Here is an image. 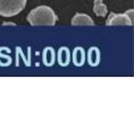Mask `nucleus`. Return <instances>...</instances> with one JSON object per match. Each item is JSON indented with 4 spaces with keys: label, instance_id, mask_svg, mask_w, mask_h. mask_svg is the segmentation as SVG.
Instances as JSON below:
<instances>
[{
    "label": "nucleus",
    "instance_id": "obj_1",
    "mask_svg": "<svg viewBox=\"0 0 134 113\" xmlns=\"http://www.w3.org/2000/svg\"><path fill=\"white\" fill-rule=\"evenodd\" d=\"M27 22L32 26H53L57 22V16L48 6H39L27 15Z\"/></svg>",
    "mask_w": 134,
    "mask_h": 113
},
{
    "label": "nucleus",
    "instance_id": "obj_2",
    "mask_svg": "<svg viewBox=\"0 0 134 113\" xmlns=\"http://www.w3.org/2000/svg\"><path fill=\"white\" fill-rule=\"evenodd\" d=\"M25 6L26 0H0V16H16L25 8Z\"/></svg>",
    "mask_w": 134,
    "mask_h": 113
},
{
    "label": "nucleus",
    "instance_id": "obj_3",
    "mask_svg": "<svg viewBox=\"0 0 134 113\" xmlns=\"http://www.w3.org/2000/svg\"><path fill=\"white\" fill-rule=\"evenodd\" d=\"M106 25H133V22L129 18V16L126 14H111L109 15L108 19L106 22Z\"/></svg>",
    "mask_w": 134,
    "mask_h": 113
},
{
    "label": "nucleus",
    "instance_id": "obj_4",
    "mask_svg": "<svg viewBox=\"0 0 134 113\" xmlns=\"http://www.w3.org/2000/svg\"><path fill=\"white\" fill-rule=\"evenodd\" d=\"M56 59L58 61L59 66L67 67L69 65V61H71V52H69V49L66 48V46H62L58 50V53L56 54Z\"/></svg>",
    "mask_w": 134,
    "mask_h": 113
},
{
    "label": "nucleus",
    "instance_id": "obj_5",
    "mask_svg": "<svg viewBox=\"0 0 134 113\" xmlns=\"http://www.w3.org/2000/svg\"><path fill=\"white\" fill-rule=\"evenodd\" d=\"M42 62L47 67H52L56 62V52L53 48H46L42 52Z\"/></svg>",
    "mask_w": 134,
    "mask_h": 113
},
{
    "label": "nucleus",
    "instance_id": "obj_6",
    "mask_svg": "<svg viewBox=\"0 0 134 113\" xmlns=\"http://www.w3.org/2000/svg\"><path fill=\"white\" fill-rule=\"evenodd\" d=\"M72 25L79 26V25H84V26H93L94 22L90 17L89 15L85 14H76L74 17L72 18Z\"/></svg>",
    "mask_w": 134,
    "mask_h": 113
},
{
    "label": "nucleus",
    "instance_id": "obj_7",
    "mask_svg": "<svg viewBox=\"0 0 134 113\" xmlns=\"http://www.w3.org/2000/svg\"><path fill=\"white\" fill-rule=\"evenodd\" d=\"M100 59H101V55H100L99 49L96 46L90 48L88 51V64L91 67H97L100 64Z\"/></svg>",
    "mask_w": 134,
    "mask_h": 113
},
{
    "label": "nucleus",
    "instance_id": "obj_8",
    "mask_svg": "<svg viewBox=\"0 0 134 113\" xmlns=\"http://www.w3.org/2000/svg\"><path fill=\"white\" fill-rule=\"evenodd\" d=\"M72 55H73V62H74L76 67H82L85 64V51L81 46L75 48Z\"/></svg>",
    "mask_w": 134,
    "mask_h": 113
},
{
    "label": "nucleus",
    "instance_id": "obj_9",
    "mask_svg": "<svg viewBox=\"0 0 134 113\" xmlns=\"http://www.w3.org/2000/svg\"><path fill=\"white\" fill-rule=\"evenodd\" d=\"M93 12L99 17H105L107 15L108 9H107V6L102 2V0H94V2H93Z\"/></svg>",
    "mask_w": 134,
    "mask_h": 113
},
{
    "label": "nucleus",
    "instance_id": "obj_10",
    "mask_svg": "<svg viewBox=\"0 0 134 113\" xmlns=\"http://www.w3.org/2000/svg\"><path fill=\"white\" fill-rule=\"evenodd\" d=\"M125 14L127 15V16H129V18L131 19V21H132L133 22V9H131V10H129V11H126L125 12Z\"/></svg>",
    "mask_w": 134,
    "mask_h": 113
},
{
    "label": "nucleus",
    "instance_id": "obj_11",
    "mask_svg": "<svg viewBox=\"0 0 134 113\" xmlns=\"http://www.w3.org/2000/svg\"><path fill=\"white\" fill-rule=\"evenodd\" d=\"M4 26H7V25H12V26H15V24L14 23H4V24H2Z\"/></svg>",
    "mask_w": 134,
    "mask_h": 113
}]
</instances>
